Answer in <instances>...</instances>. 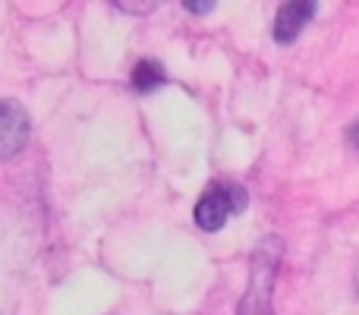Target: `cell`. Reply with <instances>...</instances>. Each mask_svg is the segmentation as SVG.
I'll return each instance as SVG.
<instances>
[{"instance_id":"obj_1","label":"cell","mask_w":359,"mask_h":315,"mask_svg":"<svg viewBox=\"0 0 359 315\" xmlns=\"http://www.w3.org/2000/svg\"><path fill=\"white\" fill-rule=\"evenodd\" d=\"M280 259H284V240L280 236H262L255 243L252 262H249V287L243 293L236 315H274L271 297Z\"/></svg>"},{"instance_id":"obj_2","label":"cell","mask_w":359,"mask_h":315,"mask_svg":"<svg viewBox=\"0 0 359 315\" xmlns=\"http://www.w3.org/2000/svg\"><path fill=\"white\" fill-rule=\"evenodd\" d=\"M249 205V192L240 183H221L211 186L202 199L196 202V224L208 234L221 230L230 215H240Z\"/></svg>"},{"instance_id":"obj_3","label":"cell","mask_w":359,"mask_h":315,"mask_svg":"<svg viewBox=\"0 0 359 315\" xmlns=\"http://www.w3.org/2000/svg\"><path fill=\"white\" fill-rule=\"evenodd\" d=\"M32 133V120L19 101L4 98L0 101V164L13 161L25 149Z\"/></svg>"},{"instance_id":"obj_4","label":"cell","mask_w":359,"mask_h":315,"mask_svg":"<svg viewBox=\"0 0 359 315\" xmlns=\"http://www.w3.org/2000/svg\"><path fill=\"white\" fill-rule=\"evenodd\" d=\"M316 13H318L316 0H290V4H280L278 16H274V41L293 44Z\"/></svg>"},{"instance_id":"obj_5","label":"cell","mask_w":359,"mask_h":315,"mask_svg":"<svg viewBox=\"0 0 359 315\" xmlns=\"http://www.w3.org/2000/svg\"><path fill=\"white\" fill-rule=\"evenodd\" d=\"M164 82H168V73H164V67L158 60H139L136 67H133V88H136L139 95L158 92Z\"/></svg>"},{"instance_id":"obj_6","label":"cell","mask_w":359,"mask_h":315,"mask_svg":"<svg viewBox=\"0 0 359 315\" xmlns=\"http://www.w3.org/2000/svg\"><path fill=\"white\" fill-rule=\"evenodd\" d=\"M183 10H186V13H196V16H205V13L215 10V4H192V0H186Z\"/></svg>"},{"instance_id":"obj_7","label":"cell","mask_w":359,"mask_h":315,"mask_svg":"<svg viewBox=\"0 0 359 315\" xmlns=\"http://www.w3.org/2000/svg\"><path fill=\"white\" fill-rule=\"evenodd\" d=\"M347 142H350V149L359 152V120L356 123H350V130H347Z\"/></svg>"},{"instance_id":"obj_8","label":"cell","mask_w":359,"mask_h":315,"mask_svg":"<svg viewBox=\"0 0 359 315\" xmlns=\"http://www.w3.org/2000/svg\"><path fill=\"white\" fill-rule=\"evenodd\" d=\"M120 10H126V13H149V10H155V4H117Z\"/></svg>"}]
</instances>
